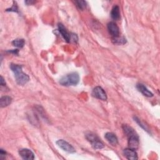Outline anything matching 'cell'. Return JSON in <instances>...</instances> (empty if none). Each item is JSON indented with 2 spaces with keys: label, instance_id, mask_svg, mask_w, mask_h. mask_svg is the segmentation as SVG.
<instances>
[{
  "label": "cell",
  "instance_id": "cell-1",
  "mask_svg": "<svg viewBox=\"0 0 160 160\" xmlns=\"http://www.w3.org/2000/svg\"><path fill=\"white\" fill-rule=\"evenodd\" d=\"M10 68L14 74L16 82L19 85H24L29 81V77L22 71V66L16 64H11Z\"/></svg>",
  "mask_w": 160,
  "mask_h": 160
},
{
  "label": "cell",
  "instance_id": "cell-2",
  "mask_svg": "<svg viewBox=\"0 0 160 160\" xmlns=\"http://www.w3.org/2000/svg\"><path fill=\"white\" fill-rule=\"evenodd\" d=\"M79 81V76L78 72H73L63 76L60 80L59 83L62 86H75Z\"/></svg>",
  "mask_w": 160,
  "mask_h": 160
},
{
  "label": "cell",
  "instance_id": "cell-3",
  "mask_svg": "<svg viewBox=\"0 0 160 160\" xmlns=\"http://www.w3.org/2000/svg\"><path fill=\"white\" fill-rule=\"evenodd\" d=\"M86 138L87 140L91 142L92 146L94 149H102L104 148V144L101 141V139L97 136L96 134L92 133V132H87L86 133Z\"/></svg>",
  "mask_w": 160,
  "mask_h": 160
},
{
  "label": "cell",
  "instance_id": "cell-4",
  "mask_svg": "<svg viewBox=\"0 0 160 160\" xmlns=\"http://www.w3.org/2000/svg\"><path fill=\"white\" fill-rule=\"evenodd\" d=\"M57 145L63 149L64 151H66L69 153H74L75 152V149L74 147L71 145L69 143H68L67 141L63 140V139H59L56 141Z\"/></svg>",
  "mask_w": 160,
  "mask_h": 160
},
{
  "label": "cell",
  "instance_id": "cell-5",
  "mask_svg": "<svg viewBox=\"0 0 160 160\" xmlns=\"http://www.w3.org/2000/svg\"><path fill=\"white\" fill-rule=\"evenodd\" d=\"M92 95L94 98L102 101H106L107 99V96L105 91L100 86H96L93 89Z\"/></svg>",
  "mask_w": 160,
  "mask_h": 160
},
{
  "label": "cell",
  "instance_id": "cell-6",
  "mask_svg": "<svg viewBox=\"0 0 160 160\" xmlns=\"http://www.w3.org/2000/svg\"><path fill=\"white\" fill-rule=\"evenodd\" d=\"M19 154L20 156L26 160H32L34 159V153L29 149H21L19 151Z\"/></svg>",
  "mask_w": 160,
  "mask_h": 160
},
{
  "label": "cell",
  "instance_id": "cell-7",
  "mask_svg": "<svg viewBox=\"0 0 160 160\" xmlns=\"http://www.w3.org/2000/svg\"><path fill=\"white\" fill-rule=\"evenodd\" d=\"M129 148L136 150L139 147V137L137 134L128 137Z\"/></svg>",
  "mask_w": 160,
  "mask_h": 160
},
{
  "label": "cell",
  "instance_id": "cell-8",
  "mask_svg": "<svg viewBox=\"0 0 160 160\" xmlns=\"http://www.w3.org/2000/svg\"><path fill=\"white\" fill-rule=\"evenodd\" d=\"M108 29L112 38L118 37L119 35V29L117 24L114 22H110L108 24Z\"/></svg>",
  "mask_w": 160,
  "mask_h": 160
},
{
  "label": "cell",
  "instance_id": "cell-9",
  "mask_svg": "<svg viewBox=\"0 0 160 160\" xmlns=\"http://www.w3.org/2000/svg\"><path fill=\"white\" fill-rule=\"evenodd\" d=\"M124 156L129 160H136L138 159V154L135 150L131 148H126L123 151Z\"/></svg>",
  "mask_w": 160,
  "mask_h": 160
},
{
  "label": "cell",
  "instance_id": "cell-10",
  "mask_svg": "<svg viewBox=\"0 0 160 160\" xmlns=\"http://www.w3.org/2000/svg\"><path fill=\"white\" fill-rule=\"evenodd\" d=\"M58 30L63 38L65 39V41L68 42H70L71 41V35L67 31L66 29L64 28V26L61 24L59 23L58 24Z\"/></svg>",
  "mask_w": 160,
  "mask_h": 160
},
{
  "label": "cell",
  "instance_id": "cell-11",
  "mask_svg": "<svg viewBox=\"0 0 160 160\" xmlns=\"http://www.w3.org/2000/svg\"><path fill=\"white\" fill-rule=\"evenodd\" d=\"M104 137L106 139V140L112 146H116L118 144V138H117L116 136L114 133H112V132H106L105 134V135H104Z\"/></svg>",
  "mask_w": 160,
  "mask_h": 160
},
{
  "label": "cell",
  "instance_id": "cell-12",
  "mask_svg": "<svg viewBox=\"0 0 160 160\" xmlns=\"http://www.w3.org/2000/svg\"><path fill=\"white\" fill-rule=\"evenodd\" d=\"M137 89H138V91L139 92H141L144 96H146V97H152L153 96V94L148 89V88L142 84L139 83L137 84L136 86Z\"/></svg>",
  "mask_w": 160,
  "mask_h": 160
},
{
  "label": "cell",
  "instance_id": "cell-13",
  "mask_svg": "<svg viewBox=\"0 0 160 160\" xmlns=\"http://www.w3.org/2000/svg\"><path fill=\"white\" fill-rule=\"evenodd\" d=\"M111 17L114 20H119L120 18L119 8L118 6H114L111 11Z\"/></svg>",
  "mask_w": 160,
  "mask_h": 160
},
{
  "label": "cell",
  "instance_id": "cell-14",
  "mask_svg": "<svg viewBox=\"0 0 160 160\" xmlns=\"http://www.w3.org/2000/svg\"><path fill=\"white\" fill-rule=\"evenodd\" d=\"M12 102V98L8 96L1 97L0 99V106L1 108H4L9 105Z\"/></svg>",
  "mask_w": 160,
  "mask_h": 160
},
{
  "label": "cell",
  "instance_id": "cell-15",
  "mask_svg": "<svg viewBox=\"0 0 160 160\" xmlns=\"http://www.w3.org/2000/svg\"><path fill=\"white\" fill-rule=\"evenodd\" d=\"M122 129L125 133V134L126 135V136L128 138L129 136H131L132 135H134L136 134V132H135V131L130 126H129L127 124H124L122 126Z\"/></svg>",
  "mask_w": 160,
  "mask_h": 160
},
{
  "label": "cell",
  "instance_id": "cell-16",
  "mask_svg": "<svg viewBox=\"0 0 160 160\" xmlns=\"http://www.w3.org/2000/svg\"><path fill=\"white\" fill-rule=\"evenodd\" d=\"M24 43H25V41L23 39H16L13 40L12 42V44L14 46H16L17 48H20L24 46Z\"/></svg>",
  "mask_w": 160,
  "mask_h": 160
},
{
  "label": "cell",
  "instance_id": "cell-17",
  "mask_svg": "<svg viewBox=\"0 0 160 160\" xmlns=\"http://www.w3.org/2000/svg\"><path fill=\"white\" fill-rule=\"evenodd\" d=\"M112 41L114 44H125L126 41V39L122 38V37H115V38H112Z\"/></svg>",
  "mask_w": 160,
  "mask_h": 160
},
{
  "label": "cell",
  "instance_id": "cell-18",
  "mask_svg": "<svg viewBox=\"0 0 160 160\" xmlns=\"http://www.w3.org/2000/svg\"><path fill=\"white\" fill-rule=\"evenodd\" d=\"M76 3L79 9H84L86 7V2L84 1H76Z\"/></svg>",
  "mask_w": 160,
  "mask_h": 160
},
{
  "label": "cell",
  "instance_id": "cell-19",
  "mask_svg": "<svg viewBox=\"0 0 160 160\" xmlns=\"http://www.w3.org/2000/svg\"><path fill=\"white\" fill-rule=\"evenodd\" d=\"M6 11H13V12H18V6H17L16 2L15 1H13V4H12V7L9 8V9H7Z\"/></svg>",
  "mask_w": 160,
  "mask_h": 160
},
{
  "label": "cell",
  "instance_id": "cell-20",
  "mask_svg": "<svg viewBox=\"0 0 160 160\" xmlns=\"http://www.w3.org/2000/svg\"><path fill=\"white\" fill-rule=\"evenodd\" d=\"M6 152L4 151L2 149H0V159H4L6 158Z\"/></svg>",
  "mask_w": 160,
  "mask_h": 160
},
{
  "label": "cell",
  "instance_id": "cell-21",
  "mask_svg": "<svg viewBox=\"0 0 160 160\" xmlns=\"http://www.w3.org/2000/svg\"><path fill=\"white\" fill-rule=\"evenodd\" d=\"M0 83H1V86H5L6 85L5 81H4V78L2 76H1V78H0Z\"/></svg>",
  "mask_w": 160,
  "mask_h": 160
},
{
  "label": "cell",
  "instance_id": "cell-22",
  "mask_svg": "<svg viewBox=\"0 0 160 160\" xmlns=\"http://www.w3.org/2000/svg\"><path fill=\"white\" fill-rule=\"evenodd\" d=\"M34 2V1H25V3H26V4H28V5L32 4H33Z\"/></svg>",
  "mask_w": 160,
  "mask_h": 160
}]
</instances>
